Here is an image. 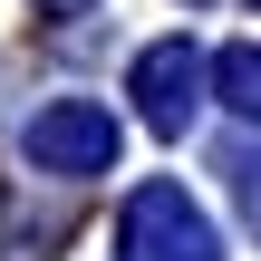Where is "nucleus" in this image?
<instances>
[{
	"label": "nucleus",
	"instance_id": "obj_5",
	"mask_svg": "<svg viewBox=\"0 0 261 261\" xmlns=\"http://www.w3.org/2000/svg\"><path fill=\"white\" fill-rule=\"evenodd\" d=\"M232 194H242V223L261 232V145H242V155H232Z\"/></svg>",
	"mask_w": 261,
	"mask_h": 261
},
{
	"label": "nucleus",
	"instance_id": "obj_2",
	"mask_svg": "<svg viewBox=\"0 0 261 261\" xmlns=\"http://www.w3.org/2000/svg\"><path fill=\"white\" fill-rule=\"evenodd\" d=\"M19 155L39 174H107L116 165V116L97 97H48L29 126H19Z\"/></svg>",
	"mask_w": 261,
	"mask_h": 261
},
{
	"label": "nucleus",
	"instance_id": "obj_1",
	"mask_svg": "<svg viewBox=\"0 0 261 261\" xmlns=\"http://www.w3.org/2000/svg\"><path fill=\"white\" fill-rule=\"evenodd\" d=\"M116 261H223V232L184 184H136L116 213Z\"/></svg>",
	"mask_w": 261,
	"mask_h": 261
},
{
	"label": "nucleus",
	"instance_id": "obj_4",
	"mask_svg": "<svg viewBox=\"0 0 261 261\" xmlns=\"http://www.w3.org/2000/svg\"><path fill=\"white\" fill-rule=\"evenodd\" d=\"M213 87H223L232 116H252V126H261V39H232V48L213 58Z\"/></svg>",
	"mask_w": 261,
	"mask_h": 261
},
{
	"label": "nucleus",
	"instance_id": "obj_3",
	"mask_svg": "<svg viewBox=\"0 0 261 261\" xmlns=\"http://www.w3.org/2000/svg\"><path fill=\"white\" fill-rule=\"evenodd\" d=\"M126 97H136V116H145L155 136H184L194 107H203V48H194V39H155V48L136 58Z\"/></svg>",
	"mask_w": 261,
	"mask_h": 261
},
{
	"label": "nucleus",
	"instance_id": "obj_6",
	"mask_svg": "<svg viewBox=\"0 0 261 261\" xmlns=\"http://www.w3.org/2000/svg\"><path fill=\"white\" fill-rule=\"evenodd\" d=\"M48 10H87V0H48Z\"/></svg>",
	"mask_w": 261,
	"mask_h": 261
}]
</instances>
